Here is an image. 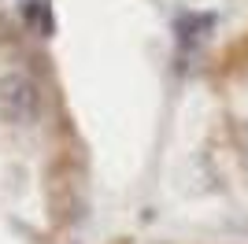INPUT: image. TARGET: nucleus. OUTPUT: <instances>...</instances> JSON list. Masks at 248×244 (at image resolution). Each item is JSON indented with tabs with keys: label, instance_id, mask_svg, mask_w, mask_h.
<instances>
[{
	"label": "nucleus",
	"instance_id": "1",
	"mask_svg": "<svg viewBox=\"0 0 248 244\" xmlns=\"http://www.w3.org/2000/svg\"><path fill=\"white\" fill-rule=\"evenodd\" d=\"M41 115V89L30 74L11 71L0 78V119L11 126H26Z\"/></svg>",
	"mask_w": 248,
	"mask_h": 244
}]
</instances>
